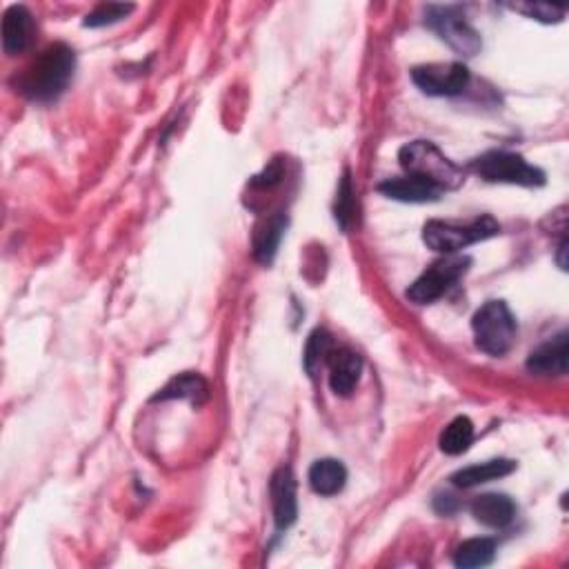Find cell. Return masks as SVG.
Instances as JSON below:
<instances>
[{
    "instance_id": "13",
    "label": "cell",
    "mask_w": 569,
    "mask_h": 569,
    "mask_svg": "<svg viewBox=\"0 0 569 569\" xmlns=\"http://www.w3.org/2000/svg\"><path fill=\"white\" fill-rule=\"evenodd\" d=\"M34 21L23 5H12L3 18V47L9 56L23 54L32 45Z\"/></svg>"
},
{
    "instance_id": "23",
    "label": "cell",
    "mask_w": 569,
    "mask_h": 569,
    "mask_svg": "<svg viewBox=\"0 0 569 569\" xmlns=\"http://www.w3.org/2000/svg\"><path fill=\"white\" fill-rule=\"evenodd\" d=\"M354 218V187H352V178L349 174L343 176V183L338 187V198H336V221L341 223L343 229L349 227Z\"/></svg>"
},
{
    "instance_id": "5",
    "label": "cell",
    "mask_w": 569,
    "mask_h": 569,
    "mask_svg": "<svg viewBox=\"0 0 569 569\" xmlns=\"http://www.w3.org/2000/svg\"><path fill=\"white\" fill-rule=\"evenodd\" d=\"M469 267V258L449 254L432 267L425 269V274L407 289V298L416 305H429L443 298L465 276Z\"/></svg>"
},
{
    "instance_id": "18",
    "label": "cell",
    "mask_w": 569,
    "mask_h": 569,
    "mask_svg": "<svg viewBox=\"0 0 569 569\" xmlns=\"http://www.w3.org/2000/svg\"><path fill=\"white\" fill-rule=\"evenodd\" d=\"M285 227H287V218L283 214H276L269 218L261 229H258L254 236V256L258 258V261L261 263L274 261Z\"/></svg>"
},
{
    "instance_id": "7",
    "label": "cell",
    "mask_w": 569,
    "mask_h": 569,
    "mask_svg": "<svg viewBox=\"0 0 569 569\" xmlns=\"http://www.w3.org/2000/svg\"><path fill=\"white\" fill-rule=\"evenodd\" d=\"M427 25L458 54L474 56L481 49V38L456 7H432L427 14Z\"/></svg>"
},
{
    "instance_id": "26",
    "label": "cell",
    "mask_w": 569,
    "mask_h": 569,
    "mask_svg": "<svg viewBox=\"0 0 569 569\" xmlns=\"http://www.w3.org/2000/svg\"><path fill=\"white\" fill-rule=\"evenodd\" d=\"M436 509L441 514H452L454 509H456V501H454V496H438L436 498Z\"/></svg>"
},
{
    "instance_id": "1",
    "label": "cell",
    "mask_w": 569,
    "mask_h": 569,
    "mask_svg": "<svg viewBox=\"0 0 569 569\" xmlns=\"http://www.w3.org/2000/svg\"><path fill=\"white\" fill-rule=\"evenodd\" d=\"M74 67V49L63 43H56L47 47L45 52L25 69L21 78H18V89H21V94L38 103L56 101L67 89L69 81H72Z\"/></svg>"
},
{
    "instance_id": "22",
    "label": "cell",
    "mask_w": 569,
    "mask_h": 569,
    "mask_svg": "<svg viewBox=\"0 0 569 569\" xmlns=\"http://www.w3.org/2000/svg\"><path fill=\"white\" fill-rule=\"evenodd\" d=\"M134 12V5H123V3H103L98 5L92 14H87L85 27H107L114 25L118 21H123L129 14Z\"/></svg>"
},
{
    "instance_id": "2",
    "label": "cell",
    "mask_w": 569,
    "mask_h": 569,
    "mask_svg": "<svg viewBox=\"0 0 569 569\" xmlns=\"http://www.w3.org/2000/svg\"><path fill=\"white\" fill-rule=\"evenodd\" d=\"M403 169L412 176H421L425 181H432L438 187L456 189L463 183V174L449 158L429 141H414L401 149L398 154Z\"/></svg>"
},
{
    "instance_id": "19",
    "label": "cell",
    "mask_w": 569,
    "mask_h": 569,
    "mask_svg": "<svg viewBox=\"0 0 569 569\" xmlns=\"http://www.w3.org/2000/svg\"><path fill=\"white\" fill-rule=\"evenodd\" d=\"M496 556V541L492 538H469L463 545H458L454 554L456 567L463 569H474V567H485L494 561Z\"/></svg>"
},
{
    "instance_id": "24",
    "label": "cell",
    "mask_w": 569,
    "mask_h": 569,
    "mask_svg": "<svg viewBox=\"0 0 569 569\" xmlns=\"http://www.w3.org/2000/svg\"><path fill=\"white\" fill-rule=\"evenodd\" d=\"M514 9H518V12H525L527 16H534L543 23L563 21V16H565V9L554 7V5H518Z\"/></svg>"
},
{
    "instance_id": "9",
    "label": "cell",
    "mask_w": 569,
    "mask_h": 569,
    "mask_svg": "<svg viewBox=\"0 0 569 569\" xmlns=\"http://www.w3.org/2000/svg\"><path fill=\"white\" fill-rule=\"evenodd\" d=\"M272 507H274V523L278 529L292 527L298 516V503H296V478L289 467L276 469L272 476Z\"/></svg>"
},
{
    "instance_id": "6",
    "label": "cell",
    "mask_w": 569,
    "mask_h": 569,
    "mask_svg": "<svg viewBox=\"0 0 569 569\" xmlns=\"http://www.w3.org/2000/svg\"><path fill=\"white\" fill-rule=\"evenodd\" d=\"M476 174L489 183H509L523 187H538L545 183L541 169L529 165L523 156L509 152H489L474 163Z\"/></svg>"
},
{
    "instance_id": "10",
    "label": "cell",
    "mask_w": 569,
    "mask_h": 569,
    "mask_svg": "<svg viewBox=\"0 0 569 569\" xmlns=\"http://www.w3.org/2000/svg\"><path fill=\"white\" fill-rule=\"evenodd\" d=\"M378 192L403 203H432L445 194V189L421 176L407 174L403 178H389V181L378 185Z\"/></svg>"
},
{
    "instance_id": "21",
    "label": "cell",
    "mask_w": 569,
    "mask_h": 569,
    "mask_svg": "<svg viewBox=\"0 0 569 569\" xmlns=\"http://www.w3.org/2000/svg\"><path fill=\"white\" fill-rule=\"evenodd\" d=\"M334 352V341L332 336H329L325 329H316V332L309 336L307 347H305V369L309 376H316L321 369L327 365L329 356Z\"/></svg>"
},
{
    "instance_id": "12",
    "label": "cell",
    "mask_w": 569,
    "mask_h": 569,
    "mask_svg": "<svg viewBox=\"0 0 569 569\" xmlns=\"http://www.w3.org/2000/svg\"><path fill=\"white\" fill-rule=\"evenodd\" d=\"M567 354V334L563 332L529 354L527 369L538 376H563L567 374Z\"/></svg>"
},
{
    "instance_id": "15",
    "label": "cell",
    "mask_w": 569,
    "mask_h": 569,
    "mask_svg": "<svg viewBox=\"0 0 569 569\" xmlns=\"http://www.w3.org/2000/svg\"><path fill=\"white\" fill-rule=\"evenodd\" d=\"M347 483V469L336 458H321L309 469V485L316 494L321 496H334L343 492Z\"/></svg>"
},
{
    "instance_id": "16",
    "label": "cell",
    "mask_w": 569,
    "mask_h": 569,
    "mask_svg": "<svg viewBox=\"0 0 569 569\" xmlns=\"http://www.w3.org/2000/svg\"><path fill=\"white\" fill-rule=\"evenodd\" d=\"M516 469L514 461H507V458H496V461H487L481 465H469L461 472H456L452 476V483L456 487H476L489 481H498V478L509 476Z\"/></svg>"
},
{
    "instance_id": "20",
    "label": "cell",
    "mask_w": 569,
    "mask_h": 569,
    "mask_svg": "<svg viewBox=\"0 0 569 569\" xmlns=\"http://www.w3.org/2000/svg\"><path fill=\"white\" fill-rule=\"evenodd\" d=\"M474 443V423L467 416H458L441 434V449L447 456H458Z\"/></svg>"
},
{
    "instance_id": "3",
    "label": "cell",
    "mask_w": 569,
    "mask_h": 569,
    "mask_svg": "<svg viewBox=\"0 0 569 569\" xmlns=\"http://www.w3.org/2000/svg\"><path fill=\"white\" fill-rule=\"evenodd\" d=\"M476 345L489 356H503L516 341V318L503 301H489L474 314Z\"/></svg>"
},
{
    "instance_id": "25",
    "label": "cell",
    "mask_w": 569,
    "mask_h": 569,
    "mask_svg": "<svg viewBox=\"0 0 569 569\" xmlns=\"http://www.w3.org/2000/svg\"><path fill=\"white\" fill-rule=\"evenodd\" d=\"M281 178H283V165H281V161H274L272 165L265 169L261 176L254 178V185H258V187H272L276 183H281Z\"/></svg>"
},
{
    "instance_id": "4",
    "label": "cell",
    "mask_w": 569,
    "mask_h": 569,
    "mask_svg": "<svg viewBox=\"0 0 569 569\" xmlns=\"http://www.w3.org/2000/svg\"><path fill=\"white\" fill-rule=\"evenodd\" d=\"M498 232H501V225H498L492 216L474 218V221L467 225L429 221L423 227V241L429 249H434V252L449 256L478 241H485V238H492Z\"/></svg>"
},
{
    "instance_id": "17",
    "label": "cell",
    "mask_w": 569,
    "mask_h": 569,
    "mask_svg": "<svg viewBox=\"0 0 569 569\" xmlns=\"http://www.w3.org/2000/svg\"><path fill=\"white\" fill-rule=\"evenodd\" d=\"M209 396V387L203 376L198 374H183L169 381L163 392L158 394L154 401H172V398H187L194 405H203Z\"/></svg>"
},
{
    "instance_id": "11",
    "label": "cell",
    "mask_w": 569,
    "mask_h": 569,
    "mask_svg": "<svg viewBox=\"0 0 569 569\" xmlns=\"http://www.w3.org/2000/svg\"><path fill=\"white\" fill-rule=\"evenodd\" d=\"M329 385H332L334 394L349 396L356 389L358 381H361L363 361L361 356L352 349H334L329 356Z\"/></svg>"
},
{
    "instance_id": "8",
    "label": "cell",
    "mask_w": 569,
    "mask_h": 569,
    "mask_svg": "<svg viewBox=\"0 0 569 569\" xmlns=\"http://www.w3.org/2000/svg\"><path fill=\"white\" fill-rule=\"evenodd\" d=\"M412 81L429 96H456L469 83V69L463 63H434L412 69Z\"/></svg>"
},
{
    "instance_id": "14",
    "label": "cell",
    "mask_w": 569,
    "mask_h": 569,
    "mask_svg": "<svg viewBox=\"0 0 569 569\" xmlns=\"http://www.w3.org/2000/svg\"><path fill=\"white\" fill-rule=\"evenodd\" d=\"M472 514L478 523L501 529L514 521L516 505L505 494H483L472 503Z\"/></svg>"
}]
</instances>
